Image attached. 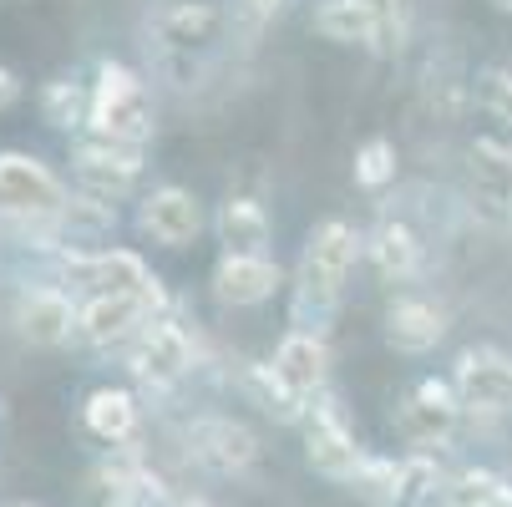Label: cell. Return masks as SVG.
<instances>
[{"mask_svg":"<svg viewBox=\"0 0 512 507\" xmlns=\"http://www.w3.org/2000/svg\"><path fill=\"white\" fill-rule=\"evenodd\" d=\"M355 254H360V234L345 219L315 224V234H310V244L300 254V269H295V330L325 335V325L340 310V295H345V279L355 269Z\"/></svg>","mask_w":512,"mask_h":507,"instance_id":"obj_1","label":"cell"},{"mask_svg":"<svg viewBox=\"0 0 512 507\" xmlns=\"http://www.w3.org/2000/svg\"><path fill=\"white\" fill-rule=\"evenodd\" d=\"M153 132H158V122H153V102H148L142 77L122 61H102L97 87H92V137L142 148V142H153Z\"/></svg>","mask_w":512,"mask_h":507,"instance_id":"obj_2","label":"cell"},{"mask_svg":"<svg viewBox=\"0 0 512 507\" xmlns=\"http://www.w3.org/2000/svg\"><path fill=\"white\" fill-rule=\"evenodd\" d=\"M462 396L452 381L442 376H426L411 386V396L401 401L396 411V431H401V442L416 447V452H447L452 437L462 431Z\"/></svg>","mask_w":512,"mask_h":507,"instance_id":"obj_3","label":"cell"},{"mask_svg":"<svg viewBox=\"0 0 512 507\" xmlns=\"http://www.w3.org/2000/svg\"><path fill=\"white\" fill-rule=\"evenodd\" d=\"M305 462L325 477V482H355V472L365 467V452L355 442V431L340 411V401L330 391H320L305 411Z\"/></svg>","mask_w":512,"mask_h":507,"instance_id":"obj_4","label":"cell"},{"mask_svg":"<svg viewBox=\"0 0 512 507\" xmlns=\"http://www.w3.org/2000/svg\"><path fill=\"white\" fill-rule=\"evenodd\" d=\"M452 386L477 416H512V355L497 345H467L452 366Z\"/></svg>","mask_w":512,"mask_h":507,"instance_id":"obj_5","label":"cell"},{"mask_svg":"<svg viewBox=\"0 0 512 507\" xmlns=\"http://www.w3.org/2000/svg\"><path fill=\"white\" fill-rule=\"evenodd\" d=\"M66 198L71 193L46 163H36L31 153H0V208L26 213V219H61Z\"/></svg>","mask_w":512,"mask_h":507,"instance_id":"obj_6","label":"cell"},{"mask_svg":"<svg viewBox=\"0 0 512 507\" xmlns=\"http://www.w3.org/2000/svg\"><path fill=\"white\" fill-rule=\"evenodd\" d=\"M193 371V340L188 330L168 315V320H148L132 345V376L153 391H168L173 381H183Z\"/></svg>","mask_w":512,"mask_h":507,"instance_id":"obj_7","label":"cell"},{"mask_svg":"<svg viewBox=\"0 0 512 507\" xmlns=\"http://www.w3.org/2000/svg\"><path fill=\"white\" fill-rule=\"evenodd\" d=\"M467 188H472V208L482 213L487 224H507V213H512V148L502 137L482 132L472 137V148H467Z\"/></svg>","mask_w":512,"mask_h":507,"instance_id":"obj_8","label":"cell"},{"mask_svg":"<svg viewBox=\"0 0 512 507\" xmlns=\"http://www.w3.org/2000/svg\"><path fill=\"white\" fill-rule=\"evenodd\" d=\"M188 452L198 467H208L218 477H239L259 462V437L234 416H198L188 426Z\"/></svg>","mask_w":512,"mask_h":507,"instance_id":"obj_9","label":"cell"},{"mask_svg":"<svg viewBox=\"0 0 512 507\" xmlns=\"http://www.w3.org/2000/svg\"><path fill=\"white\" fill-rule=\"evenodd\" d=\"M71 168H77L82 193L112 203L142 178V148H122V142H107V137H87V142L71 148Z\"/></svg>","mask_w":512,"mask_h":507,"instance_id":"obj_10","label":"cell"},{"mask_svg":"<svg viewBox=\"0 0 512 507\" xmlns=\"http://www.w3.org/2000/svg\"><path fill=\"white\" fill-rule=\"evenodd\" d=\"M66 284H92V295H137L153 284L148 264L132 249H92V254H61Z\"/></svg>","mask_w":512,"mask_h":507,"instance_id":"obj_11","label":"cell"},{"mask_svg":"<svg viewBox=\"0 0 512 507\" xmlns=\"http://www.w3.org/2000/svg\"><path fill=\"white\" fill-rule=\"evenodd\" d=\"M137 229L148 234L153 244L183 249V244H193L198 229H203V208H198V198H193L188 188L163 183V188H153L148 198H142V208H137Z\"/></svg>","mask_w":512,"mask_h":507,"instance_id":"obj_12","label":"cell"},{"mask_svg":"<svg viewBox=\"0 0 512 507\" xmlns=\"http://www.w3.org/2000/svg\"><path fill=\"white\" fill-rule=\"evenodd\" d=\"M77 320H82V310L71 305V295H66V289H56V284L26 289L21 305H16V330H21V340H31V345H41V350H61L71 335H77Z\"/></svg>","mask_w":512,"mask_h":507,"instance_id":"obj_13","label":"cell"},{"mask_svg":"<svg viewBox=\"0 0 512 507\" xmlns=\"http://www.w3.org/2000/svg\"><path fill=\"white\" fill-rule=\"evenodd\" d=\"M315 31L325 41H340V46H376V51H391V41L401 46L396 21H381L365 0H320Z\"/></svg>","mask_w":512,"mask_h":507,"instance_id":"obj_14","label":"cell"},{"mask_svg":"<svg viewBox=\"0 0 512 507\" xmlns=\"http://www.w3.org/2000/svg\"><path fill=\"white\" fill-rule=\"evenodd\" d=\"M274 376L295 391L300 401H315L320 391H325V381H330V345H325V335H310V330H289L284 340H279V350H274Z\"/></svg>","mask_w":512,"mask_h":507,"instance_id":"obj_15","label":"cell"},{"mask_svg":"<svg viewBox=\"0 0 512 507\" xmlns=\"http://www.w3.org/2000/svg\"><path fill=\"white\" fill-rule=\"evenodd\" d=\"M279 284H284V274H279V264L264 259V254H224V259H218V269H213V295H218V305H234V310L264 305Z\"/></svg>","mask_w":512,"mask_h":507,"instance_id":"obj_16","label":"cell"},{"mask_svg":"<svg viewBox=\"0 0 512 507\" xmlns=\"http://www.w3.org/2000/svg\"><path fill=\"white\" fill-rule=\"evenodd\" d=\"M142 325H148V310H142L137 295H92L82 305L77 340H87V345H122V340L142 335Z\"/></svg>","mask_w":512,"mask_h":507,"instance_id":"obj_17","label":"cell"},{"mask_svg":"<svg viewBox=\"0 0 512 507\" xmlns=\"http://www.w3.org/2000/svg\"><path fill=\"white\" fill-rule=\"evenodd\" d=\"M442 335H447V315L431 300L406 295L386 310V345L401 350V355H426V350L442 345Z\"/></svg>","mask_w":512,"mask_h":507,"instance_id":"obj_18","label":"cell"},{"mask_svg":"<svg viewBox=\"0 0 512 507\" xmlns=\"http://www.w3.org/2000/svg\"><path fill=\"white\" fill-rule=\"evenodd\" d=\"M224 21L229 16L218 11L213 0H178V6H168L158 16V41L168 51H203L224 36Z\"/></svg>","mask_w":512,"mask_h":507,"instance_id":"obj_19","label":"cell"},{"mask_svg":"<svg viewBox=\"0 0 512 507\" xmlns=\"http://www.w3.org/2000/svg\"><path fill=\"white\" fill-rule=\"evenodd\" d=\"M82 426L107 447H132L137 442V396L122 386H97L82 406Z\"/></svg>","mask_w":512,"mask_h":507,"instance_id":"obj_20","label":"cell"},{"mask_svg":"<svg viewBox=\"0 0 512 507\" xmlns=\"http://www.w3.org/2000/svg\"><path fill=\"white\" fill-rule=\"evenodd\" d=\"M213 229H218V244H224V254H264V259H269L274 224H269L264 203H254V198H229L224 208H218Z\"/></svg>","mask_w":512,"mask_h":507,"instance_id":"obj_21","label":"cell"},{"mask_svg":"<svg viewBox=\"0 0 512 507\" xmlns=\"http://www.w3.org/2000/svg\"><path fill=\"white\" fill-rule=\"evenodd\" d=\"M239 391H244L249 406H259L264 416H274L279 426H300L305 411H310V401H300L295 391H289V386L274 376L269 360H244V366H239Z\"/></svg>","mask_w":512,"mask_h":507,"instance_id":"obj_22","label":"cell"},{"mask_svg":"<svg viewBox=\"0 0 512 507\" xmlns=\"http://www.w3.org/2000/svg\"><path fill=\"white\" fill-rule=\"evenodd\" d=\"M365 249H371V264H376V274L386 284L411 279L421 269V239H416V229L406 219H381L376 234L365 239Z\"/></svg>","mask_w":512,"mask_h":507,"instance_id":"obj_23","label":"cell"},{"mask_svg":"<svg viewBox=\"0 0 512 507\" xmlns=\"http://www.w3.org/2000/svg\"><path fill=\"white\" fill-rule=\"evenodd\" d=\"M41 122L56 127V132H82V127H92V92H87L82 82H66V77L46 82V87H41Z\"/></svg>","mask_w":512,"mask_h":507,"instance_id":"obj_24","label":"cell"},{"mask_svg":"<svg viewBox=\"0 0 512 507\" xmlns=\"http://www.w3.org/2000/svg\"><path fill=\"white\" fill-rule=\"evenodd\" d=\"M507 492L512 487L497 467H462V472H452V482L442 492V507H497Z\"/></svg>","mask_w":512,"mask_h":507,"instance_id":"obj_25","label":"cell"},{"mask_svg":"<svg viewBox=\"0 0 512 507\" xmlns=\"http://www.w3.org/2000/svg\"><path fill=\"white\" fill-rule=\"evenodd\" d=\"M350 492L365 507H401V462L396 457H365V467L355 472Z\"/></svg>","mask_w":512,"mask_h":507,"instance_id":"obj_26","label":"cell"},{"mask_svg":"<svg viewBox=\"0 0 512 507\" xmlns=\"http://www.w3.org/2000/svg\"><path fill=\"white\" fill-rule=\"evenodd\" d=\"M447 482H452V477L442 472V462H436L431 452H411V457H401V507H416V502L442 497Z\"/></svg>","mask_w":512,"mask_h":507,"instance_id":"obj_27","label":"cell"},{"mask_svg":"<svg viewBox=\"0 0 512 507\" xmlns=\"http://www.w3.org/2000/svg\"><path fill=\"white\" fill-rule=\"evenodd\" d=\"M61 224L77 239H102V234L117 229V208L107 198H92V193H71L66 208H61Z\"/></svg>","mask_w":512,"mask_h":507,"instance_id":"obj_28","label":"cell"},{"mask_svg":"<svg viewBox=\"0 0 512 507\" xmlns=\"http://www.w3.org/2000/svg\"><path fill=\"white\" fill-rule=\"evenodd\" d=\"M472 102L497 127H512V66H482L472 77Z\"/></svg>","mask_w":512,"mask_h":507,"instance_id":"obj_29","label":"cell"},{"mask_svg":"<svg viewBox=\"0 0 512 507\" xmlns=\"http://www.w3.org/2000/svg\"><path fill=\"white\" fill-rule=\"evenodd\" d=\"M355 188H386L396 178V142L391 137H365L355 148Z\"/></svg>","mask_w":512,"mask_h":507,"instance_id":"obj_30","label":"cell"},{"mask_svg":"<svg viewBox=\"0 0 512 507\" xmlns=\"http://www.w3.org/2000/svg\"><path fill=\"white\" fill-rule=\"evenodd\" d=\"M16 102H21V77H16L11 66H0V112L16 107Z\"/></svg>","mask_w":512,"mask_h":507,"instance_id":"obj_31","label":"cell"},{"mask_svg":"<svg viewBox=\"0 0 512 507\" xmlns=\"http://www.w3.org/2000/svg\"><path fill=\"white\" fill-rule=\"evenodd\" d=\"M365 6H371V11L381 16V21H396V11L406 6V0H365Z\"/></svg>","mask_w":512,"mask_h":507,"instance_id":"obj_32","label":"cell"},{"mask_svg":"<svg viewBox=\"0 0 512 507\" xmlns=\"http://www.w3.org/2000/svg\"><path fill=\"white\" fill-rule=\"evenodd\" d=\"M279 6H284V0H249V11H254V16H274Z\"/></svg>","mask_w":512,"mask_h":507,"instance_id":"obj_33","label":"cell"},{"mask_svg":"<svg viewBox=\"0 0 512 507\" xmlns=\"http://www.w3.org/2000/svg\"><path fill=\"white\" fill-rule=\"evenodd\" d=\"M173 507H213V502H203V497H178Z\"/></svg>","mask_w":512,"mask_h":507,"instance_id":"obj_34","label":"cell"},{"mask_svg":"<svg viewBox=\"0 0 512 507\" xmlns=\"http://www.w3.org/2000/svg\"><path fill=\"white\" fill-rule=\"evenodd\" d=\"M492 6H497V11H507V16H512V0H492Z\"/></svg>","mask_w":512,"mask_h":507,"instance_id":"obj_35","label":"cell"},{"mask_svg":"<svg viewBox=\"0 0 512 507\" xmlns=\"http://www.w3.org/2000/svg\"><path fill=\"white\" fill-rule=\"evenodd\" d=\"M502 477H507V487H512V462H507V467H502Z\"/></svg>","mask_w":512,"mask_h":507,"instance_id":"obj_36","label":"cell"},{"mask_svg":"<svg viewBox=\"0 0 512 507\" xmlns=\"http://www.w3.org/2000/svg\"><path fill=\"white\" fill-rule=\"evenodd\" d=\"M502 229H507V239H512V213H507V224H502Z\"/></svg>","mask_w":512,"mask_h":507,"instance_id":"obj_37","label":"cell"},{"mask_svg":"<svg viewBox=\"0 0 512 507\" xmlns=\"http://www.w3.org/2000/svg\"><path fill=\"white\" fill-rule=\"evenodd\" d=\"M497 507H512V492H507V497H502V502H497Z\"/></svg>","mask_w":512,"mask_h":507,"instance_id":"obj_38","label":"cell"},{"mask_svg":"<svg viewBox=\"0 0 512 507\" xmlns=\"http://www.w3.org/2000/svg\"><path fill=\"white\" fill-rule=\"evenodd\" d=\"M11 507H31V502H11Z\"/></svg>","mask_w":512,"mask_h":507,"instance_id":"obj_39","label":"cell"}]
</instances>
